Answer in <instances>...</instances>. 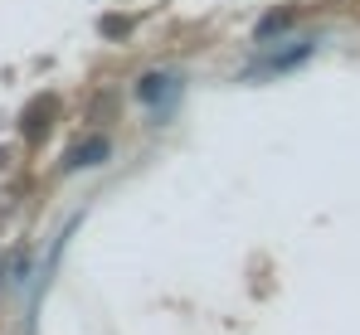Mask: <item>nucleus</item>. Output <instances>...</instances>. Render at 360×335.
<instances>
[{"mask_svg":"<svg viewBox=\"0 0 360 335\" xmlns=\"http://www.w3.org/2000/svg\"><path fill=\"white\" fill-rule=\"evenodd\" d=\"M131 98L141 107H151L156 117H171V107H176V98H180V73H171V68H146L131 83Z\"/></svg>","mask_w":360,"mask_h":335,"instance_id":"f03ea898","label":"nucleus"},{"mask_svg":"<svg viewBox=\"0 0 360 335\" xmlns=\"http://www.w3.org/2000/svg\"><path fill=\"white\" fill-rule=\"evenodd\" d=\"M321 49V34H297V39H283L278 49H263L243 68V78H283V73H297L302 63H311Z\"/></svg>","mask_w":360,"mask_h":335,"instance_id":"f257e3e1","label":"nucleus"},{"mask_svg":"<svg viewBox=\"0 0 360 335\" xmlns=\"http://www.w3.org/2000/svg\"><path fill=\"white\" fill-rule=\"evenodd\" d=\"M98 29H103L108 39H127V34H131V20H127V15H103Z\"/></svg>","mask_w":360,"mask_h":335,"instance_id":"423d86ee","label":"nucleus"},{"mask_svg":"<svg viewBox=\"0 0 360 335\" xmlns=\"http://www.w3.org/2000/svg\"><path fill=\"white\" fill-rule=\"evenodd\" d=\"M25 272H30V248L20 243V248H10V258H5V268H0V277H5V287H20Z\"/></svg>","mask_w":360,"mask_h":335,"instance_id":"39448f33","label":"nucleus"},{"mask_svg":"<svg viewBox=\"0 0 360 335\" xmlns=\"http://www.w3.org/2000/svg\"><path fill=\"white\" fill-rule=\"evenodd\" d=\"M112 161V136L108 131H93V136H83L68 156H63V170H98Z\"/></svg>","mask_w":360,"mask_h":335,"instance_id":"7ed1b4c3","label":"nucleus"},{"mask_svg":"<svg viewBox=\"0 0 360 335\" xmlns=\"http://www.w3.org/2000/svg\"><path fill=\"white\" fill-rule=\"evenodd\" d=\"M292 25H297V10H292V5H273V10H263L258 25H253V44L283 39V34H292Z\"/></svg>","mask_w":360,"mask_h":335,"instance_id":"20e7f679","label":"nucleus"}]
</instances>
